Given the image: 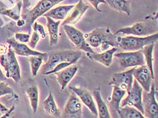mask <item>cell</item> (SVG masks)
I'll use <instances>...</instances> for the list:
<instances>
[{
  "instance_id": "2e32d148",
  "label": "cell",
  "mask_w": 158,
  "mask_h": 118,
  "mask_svg": "<svg viewBox=\"0 0 158 118\" xmlns=\"http://www.w3.org/2000/svg\"><path fill=\"white\" fill-rule=\"evenodd\" d=\"M126 93H127V91L123 89L116 87V86H113L112 95H111L108 105H107L111 117H119L118 112L120 107L121 101L123 100Z\"/></svg>"
},
{
  "instance_id": "83f0119b",
  "label": "cell",
  "mask_w": 158,
  "mask_h": 118,
  "mask_svg": "<svg viewBox=\"0 0 158 118\" xmlns=\"http://www.w3.org/2000/svg\"><path fill=\"white\" fill-rule=\"evenodd\" d=\"M155 47V43H152L148 45H146L143 47L141 51L143 54L144 55V58L145 61V63L149 67L151 73L152 74L153 78L155 79V75H154V70H153V49Z\"/></svg>"
},
{
  "instance_id": "d590c367",
  "label": "cell",
  "mask_w": 158,
  "mask_h": 118,
  "mask_svg": "<svg viewBox=\"0 0 158 118\" xmlns=\"http://www.w3.org/2000/svg\"><path fill=\"white\" fill-rule=\"evenodd\" d=\"M22 3H23V12L25 10L28 9L31 6V2H29V0H22Z\"/></svg>"
},
{
  "instance_id": "ab89813d",
  "label": "cell",
  "mask_w": 158,
  "mask_h": 118,
  "mask_svg": "<svg viewBox=\"0 0 158 118\" xmlns=\"http://www.w3.org/2000/svg\"><path fill=\"white\" fill-rule=\"evenodd\" d=\"M154 20H157L158 19V11L156 12L155 16H154Z\"/></svg>"
},
{
  "instance_id": "7bdbcfd3",
  "label": "cell",
  "mask_w": 158,
  "mask_h": 118,
  "mask_svg": "<svg viewBox=\"0 0 158 118\" xmlns=\"http://www.w3.org/2000/svg\"><path fill=\"white\" fill-rule=\"evenodd\" d=\"M16 2H19V1H20V0H16Z\"/></svg>"
},
{
  "instance_id": "8fae6325",
  "label": "cell",
  "mask_w": 158,
  "mask_h": 118,
  "mask_svg": "<svg viewBox=\"0 0 158 118\" xmlns=\"http://www.w3.org/2000/svg\"><path fill=\"white\" fill-rule=\"evenodd\" d=\"M135 68V67H131L128 70L114 73L110 80L108 85L116 86V87L123 89L127 92L131 90L132 84H133V71Z\"/></svg>"
},
{
  "instance_id": "7402d4cb",
  "label": "cell",
  "mask_w": 158,
  "mask_h": 118,
  "mask_svg": "<svg viewBox=\"0 0 158 118\" xmlns=\"http://www.w3.org/2000/svg\"><path fill=\"white\" fill-rule=\"evenodd\" d=\"M47 19V27L49 35V45H57L59 41V26L61 20L56 21L49 17H45Z\"/></svg>"
},
{
  "instance_id": "d6986e66",
  "label": "cell",
  "mask_w": 158,
  "mask_h": 118,
  "mask_svg": "<svg viewBox=\"0 0 158 118\" xmlns=\"http://www.w3.org/2000/svg\"><path fill=\"white\" fill-rule=\"evenodd\" d=\"M118 51L117 47H112L109 49L102 53H87V56L88 58L97 62L102 63L106 67H110L113 62V57L115 53Z\"/></svg>"
},
{
  "instance_id": "484cf974",
  "label": "cell",
  "mask_w": 158,
  "mask_h": 118,
  "mask_svg": "<svg viewBox=\"0 0 158 118\" xmlns=\"http://www.w3.org/2000/svg\"><path fill=\"white\" fill-rule=\"evenodd\" d=\"M25 91H26V93L30 101L31 107L33 113H36L38 109L39 103V88L37 86L32 84L31 86L27 87L25 89Z\"/></svg>"
},
{
  "instance_id": "f1b7e54d",
  "label": "cell",
  "mask_w": 158,
  "mask_h": 118,
  "mask_svg": "<svg viewBox=\"0 0 158 118\" xmlns=\"http://www.w3.org/2000/svg\"><path fill=\"white\" fill-rule=\"evenodd\" d=\"M28 61H29L30 62L32 76L35 77L37 76L38 71L39 68L41 67L42 63L44 61V58H41V57L33 55V56H29Z\"/></svg>"
},
{
  "instance_id": "d4e9b609",
  "label": "cell",
  "mask_w": 158,
  "mask_h": 118,
  "mask_svg": "<svg viewBox=\"0 0 158 118\" xmlns=\"http://www.w3.org/2000/svg\"><path fill=\"white\" fill-rule=\"evenodd\" d=\"M118 113L120 118H145V116L139 110L131 105L120 107Z\"/></svg>"
},
{
  "instance_id": "f546056e",
  "label": "cell",
  "mask_w": 158,
  "mask_h": 118,
  "mask_svg": "<svg viewBox=\"0 0 158 118\" xmlns=\"http://www.w3.org/2000/svg\"><path fill=\"white\" fill-rule=\"evenodd\" d=\"M12 88L5 81H0V96L7 95H13Z\"/></svg>"
},
{
  "instance_id": "8d00e7d4",
  "label": "cell",
  "mask_w": 158,
  "mask_h": 118,
  "mask_svg": "<svg viewBox=\"0 0 158 118\" xmlns=\"http://www.w3.org/2000/svg\"><path fill=\"white\" fill-rule=\"evenodd\" d=\"M8 49L5 45H0V55L6 54Z\"/></svg>"
},
{
  "instance_id": "60d3db41",
  "label": "cell",
  "mask_w": 158,
  "mask_h": 118,
  "mask_svg": "<svg viewBox=\"0 0 158 118\" xmlns=\"http://www.w3.org/2000/svg\"><path fill=\"white\" fill-rule=\"evenodd\" d=\"M156 99L158 102V92H156Z\"/></svg>"
},
{
  "instance_id": "44dd1931",
  "label": "cell",
  "mask_w": 158,
  "mask_h": 118,
  "mask_svg": "<svg viewBox=\"0 0 158 118\" xmlns=\"http://www.w3.org/2000/svg\"><path fill=\"white\" fill-rule=\"evenodd\" d=\"M74 6L75 5H64L57 6L49 10L48 12L44 14L43 16L49 17L55 20H64Z\"/></svg>"
},
{
  "instance_id": "52a82bcc",
  "label": "cell",
  "mask_w": 158,
  "mask_h": 118,
  "mask_svg": "<svg viewBox=\"0 0 158 118\" xmlns=\"http://www.w3.org/2000/svg\"><path fill=\"white\" fill-rule=\"evenodd\" d=\"M114 56L118 59L122 69L136 67L146 64L141 50L115 53Z\"/></svg>"
},
{
  "instance_id": "f35d334b",
  "label": "cell",
  "mask_w": 158,
  "mask_h": 118,
  "mask_svg": "<svg viewBox=\"0 0 158 118\" xmlns=\"http://www.w3.org/2000/svg\"><path fill=\"white\" fill-rule=\"evenodd\" d=\"M6 79V76H5L2 71L1 70V67H0V81H5Z\"/></svg>"
},
{
  "instance_id": "3957f363",
  "label": "cell",
  "mask_w": 158,
  "mask_h": 118,
  "mask_svg": "<svg viewBox=\"0 0 158 118\" xmlns=\"http://www.w3.org/2000/svg\"><path fill=\"white\" fill-rule=\"evenodd\" d=\"M118 47L126 51H135L141 50L146 45L156 43L158 41V32L147 37L128 35L127 37H117Z\"/></svg>"
},
{
  "instance_id": "ac0fdd59",
  "label": "cell",
  "mask_w": 158,
  "mask_h": 118,
  "mask_svg": "<svg viewBox=\"0 0 158 118\" xmlns=\"http://www.w3.org/2000/svg\"><path fill=\"white\" fill-rule=\"evenodd\" d=\"M78 70V66L76 64H72L66 68L55 73L57 77V83L59 84L60 89L64 91L74 77Z\"/></svg>"
},
{
  "instance_id": "9c48e42d",
  "label": "cell",
  "mask_w": 158,
  "mask_h": 118,
  "mask_svg": "<svg viewBox=\"0 0 158 118\" xmlns=\"http://www.w3.org/2000/svg\"><path fill=\"white\" fill-rule=\"evenodd\" d=\"M143 89L141 85L135 79L131 90L127 92V96L121 101L120 107L125 105L133 106L144 114V109L143 106Z\"/></svg>"
},
{
  "instance_id": "7c38bea8",
  "label": "cell",
  "mask_w": 158,
  "mask_h": 118,
  "mask_svg": "<svg viewBox=\"0 0 158 118\" xmlns=\"http://www.w3.org/2000/svg\"><path fill=\"white\" fill-rule=\"evenodd\" d=\"M62 117L81 118L82 117V103L78 96L73 92L62 113Z\"/></svg>"
},
{
  "instance_id": "4dcf8cb0",
  "label": "cell",
  "mask_w": 158,
  "mask_h": 118,
  "mask_svg": "<svg viewBox=\"0 0 158 118\" xmlns=\"http://www.w3.org/2000/svg\"><path fill=\"white\" fill-rule=\"evenodd\" d=\"M16 40L20 43H27L30 41L31 35L28 33H16L15 37Z\"/></svg>"
},
{
  "instance_id": "d6a6232c",
  "label": "cell",
  "mask_w": 158,
  "mask_h": 118,
  "mask_svg": "<svg viewBox=\"0 0 158 118\" xmlns=\"http://www.w3.org/2000/svg\"><path fill=\"white\" fill-rule=\"evenodd\" d=\"M39 39H40V35H39L37 32L34 31L31 35V37L30 38L29 42H28L29 47L34 49L36 47V45H37L38 42L39 41Z\"/></svg>"
},
{
  "instance_id": "5b68a950",
  "label": "cell",
  "mask_w": 158,
  "mask_h": 118,
  "mask_svg": "<svg viewBox=\"0 0 158 118\" xmlns=\"http://www.w3.org/2000/svg\"><path fill=\"white\" fill-rule=\"evenodd\" d=\"M0 64L6 71V76L18 83L21 80L20 67L16 58V53L12 47L6 54L0 55Z\"/></svg>"
},
{
  "instance_id": "b9f144b4",
  "label": "cell",
  "mask_w": 158,
  "mask_h": 118,
  "mask_svg": "<svg viewBox=\"0 0 158 118\" xmlns=\"http://www.w3.org/2000/svg\"><path fill=\"white\" fill-rule=\"evenodd\" d=\"M8 1H9L10 2H11V3H13V0H8Z\"/></svg>"
},
{
  "instance_id": "836d02e7",
  "label": "cell",
  "mask_w": 158,
  "mask_h": 118,
  "mask_svg": "<svg viewBox=\"0 0 158 118\" xmlns=\"http://www.w3.org/2000/svg\"><path fill=\"white\" fill-rule=\"evenodd\" d=\"M14 111V106H13L11 109H9L3 105L2 103H0V113L3 114L2 117H10L12 113Z\"/></svg>"
},
{
  "instance_id": "6da1fadb",
  "label": "cell",
  "mask_w": 158,
  "mask_h": 118,
  "mask_svg": "<svg viewBox=\"0 0 158 118\" xmlns=\"http://www.w3.org/2000/svg\"><path fill=\"white\" fill-rule=\"evenodd\" d=\"M86 41L92 48L100 47L101 51H105L110 47H118L117 37L109 28H96L89 33L85 34Z\"/></svg>"
},
{
  "instance_id": "1f68e13d",
  "label": "cell",
  "mask_w": 158,
  "mask_h": 118,
  "mask_svg": "<svg viewBox=\"0 0 158 118\" xmlns=\"http://www.w3.org/2000/svg\"><path fill=\"white\" fill-rule=\"evenodd\" d=\"M33 31L37 32L42 39H45L46 37V33L43 25L38 23L37 22H35L33 24Z\"/></svg>"
},
{
  "instance_id": "5bb4252c",
  "label": "cell",
  "mask_w": 158,
  "mask_h": 118,
  "mask_svg": "<svg viewBox=\"0 0 158 118\" xmlns=\"http://www.w3.org/2000/svg\"><path fill=\"white\" fill-rule=\"evenodd\" d=\"M133 77L141 85L143 91L146 92L150 91L154 78L147 65L135 67L133 71Z\"/></svg>"
},
{
  "instance_id": "30bf717a",
  "label": "cell",
  "mask_w": 158,
  "mask_h": 118,
  "mask_svg": "<svg viewBox=\"0 0 158 118\" xmlns=\"http://www.w3.org/2000/svg\"><path fill=\"white\" fill-rule=\"evenodd\" d=\"M155 85L153 83L149 92H143V106L145 117L158 118V102L156 97Z\"/></svg>"
},
{
  "instance_id": "ffe728a7",
  "label": "cell",
  "mask_w": 158,
  "mask_h": 118,
  "mask_svg": "<svg viewBox=\"0 0 158 118\" xmlns=\"http://www.w3.org/2000/svg\"><path fill=\"white\" fill-rule=\"evenodd\" d=\"M92 95L95 100L98 111V117L99 118H110L111 115L108 107L103 101L101 95V88L98 87L93 90Z\"/></svg>"
},
{
  "instance_id": "9a60e30c",
  "label": "cell",
  "mask_w": 158,
  "mask_h": 118,
  "mask_svg": "<svg viewBox=\"0 0 158 118\" xmlns=\"http://www.w3.org/2000/svg\"><path fill=\"white\" fill-rule=\"evenodd\" d=\"M70 89L78 96L82 104L87 107L93 115L96 117L98 116V107L93 99V95H91L90 92L86 88L81 87H70Z\"/></svg>"
},
{
  "instance_id": "277c9868",
  "label": "cell",
  "mask_w": 158,
  "mask_h": 118,
  "mask_svg": "<svg viewBox=\"0 0 158 118\" xmlns=\"http://www.w3.org/2000/svg\"><path fill=\"white\" fill-rule=\"evenodd\" d=\"M65 0H41L33 8L28 10L27 12H24L21 14V18L25 20V26L27 29L31 31L32 25L35 22V20L39 17L44 16V14L48 12L49 10L53 8L56 5L62 2Z\"/></svg>"
},
{
  "instance_id": "8992f818",
  "label": "cell",
  "mask_w": 158,
  "mask_h": 118,
  "mask_svg": "<svg viewBox=\"0 0 158 118\" xmlns=\"http://www.w3.org/2000/svg\"><path fill=\"white\" fill-rule=\"evenodd\" d=\"M158 32V25L153 21L138 22L131 26L124 27L118 30L114 34L117 35L123 34L126 35L147 37Z\"/></svg>"
},
{
  "instance_id": "4fadbf2b",
  "label": "cell",
  "mask_w": 158,
  "mask_h": 118,
  "mask_svg": "<svg viewBox=\"0 0 158 118\" xmlns=\"http://www.w3.org/2000/svg\"><path fill=\"white\" fill-rule=\"evenodd\" d=\"M7 43L10 45V47H12L14 51L18 55L20 56H39L44 58V61L47 62L48 59V53H41L39 51H35L33 49L30 48L26 44H24L23 43H20L16 40L15 38H10L7 40Z\"/></svg>"
},
{
  "instance_id": "7a4b0ae2",
  "label": "cell",
  "mask_w": 158,
  "mask_h": 118,
  "mask_svg": "<svg viewBox=\"0 0 158 118\" xmlns=\"http://www.w3.org/2000/svg\"><path fill=\"white\" fill-rule=\"evenodd\" d=\"M48 53V59L41 67V73L43 75H46L60 63L65 62H69L72 64L76 63L82 57L81 50H64L51 51Z\"/></svg>"
},
{
  "instance_id": "ba28073f",
  "label": "cell",
  "mask_w": 158,
  "mask_h": 118,
  "mask_svg": "<svg viewBox=\"0 0 158 118\" xmlns=\"http://www.w3.org/2000/svg\"><path fill=\"white\" fill-rule=\"evenodd\" d=\"M62 26L68 38L78 49L83 51L86 53H95L93 48L86 41L85 34L82 33L81 31L69 24H64Z\"/></svg>"
},
{
  "instance_id": "603a6c76",
  "label": "cell",
  "mask_w": 158,
  "mask_h": 118,
  "mask_svg": "<svg viewBox=\"0 0 158 118\" xmlns=\"http://www.w3.org/2000/svg\"><path fill=\"white\" fill-rule=\"evenodd\" d=\"M43 105H44V108L45 112L49 114L50 116L56 117H60L62 116V112H61L60 109L57 107L54 97H53L51 91L49 92L48 97L44 100Z\"/></svg>"
},
{
  "instance_id": "e575fe53",
  "label": "cell",
  "mask_w": 158,
  "mask_h": 118,
  "mask_svg": "<svg viewBox=\"0 0 158 118\" xmlns=\"http://www.w3.org/2000/svg\"><path fill=\"white\" fill-rule=\"evenodd\" d=\"M91 3V5L97 11L99 12H103L102 10L99 8V5L100 3H107L106 0H87Z\"/></svg>"
},
{
  "instance_id": "cb8c5ba5",
  "label": "cell",
  "mask_w": 158,
  "mask_h": 118,
  "mask_svg": "<svg viewBox=\"0 0 158 118\" xmlns=\"http://www.w3.org/2000/svg\"><path fill=\"white\" fill-rule=\"evenodd\" d=\"M106 3L116 11L130 16L131 14V3L128 0H106Z\"/></svg>"
},
{
  "instance_id": "74e56055",
  "label": "cell",
  "mask_w": 158,
  "mask_h": 118,
  "mask_svg": "<svg viewBox=\"0 0 158 118\" xmlns=\"http://www.w3.org/2000/svg\"><path fill=\"white\" fill-rule=\"evenodd\" d=\"M16 26L18 27H24L25 26V20L23 18H20L16 21Z\"/></svg>"
},
{
  "instance_id": "e0dca14e",
  "label": "cell",
  "mask_w": 158,
  "mask_h": 118,
  "mask_svg": "<svg viewBox=\"0 0 158 118\" xmlns=\"http://www.w3.org/2000/svg\"><path fill=\"white\" fill-rule=\"evenodd\" d=\"M89 8V6L86 4L82 0H79V2L70 10L66 18L64 20L62 26L64 24L73 25L77 24Z\"/></svg>"
},
{
  "instance_id": "4316f807",
  "label": "cell",
  "mask_w": 158,
  "mask_h": 118,
  "mask_svg": "<svg viewBox=\"0 0 158 118\" xmlns=\"http://www.w3.org/2000/svg\"><path fill=\"white\" fill-rule=\"evenodd\" d=\"M23 9V3L22 0L16 2V5L14 6L11 9H0V14L3 16H6L9 17L10 18L12 19L14 21L19 20L21 17V10Z\"/></svg>"
}]
</instances>
